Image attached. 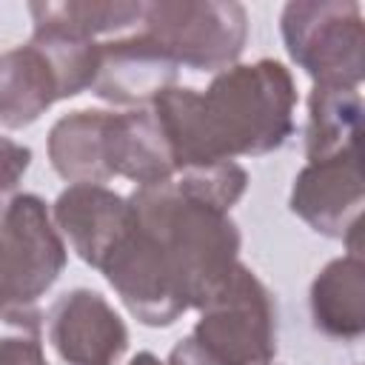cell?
I'll use <instances>...</instances> for the list:
<instances>
[{"mask_svg":"<svg viewBox=\"0 0 365 365\" xmlns=\"http://www.w3.org/2000/svg\"><path fill=\"white\" fill-rule=\"evenodd\" d=\"M294 77L271 57L234 63L205 91L171 86L151 103L177 171L282 148L294 134Z\"/></svg>","mask_w":365,"mask_h":365,"instance_id":"1","label":"cell"},{"mask_svg":"<svg viewBox=\"0 0 365 365\" xmlns=\"http://www.w3.org/2000/svg\"><path fill=\"white\" fill-rule=\"evenodd\" d=\"M137 225L151 237L191 308H202L240 265V228L228 211L182 194L174 180L128 194Z\"/></svg>","mask_w":365,"mask_h":365,"instance_id":"2","label":"cell"},{"mask_svg":"<svg viewBox=\"0 0 365 365\" xmlns=\"http://www.w3.org/2000/svg\"><path fill=\"white\" fill-rule=\"evenodd\" d=\"M279 31L288 57L314 86L359 88L365 77V23L354 0H294Z\"/></svg>","mask_w":365,"mask_h":365,"instance_id":"3","label":"cell"},{"mask_svg":"<svg viewBox=\"0 0 365 365\" xmlns=\"http://www.w3.org/2000/svg\"><path fill=\"white\" fill-rule=\"evenodd\" d=\"M143 31L177 66L191 71L231 68L248 40V11L234 0H160L143 3Z\"/></svg>","mask_w":365,"mask_h":365,"instance_id":"4","label":"cell"},{"mask_svg":"<svg viewBox=\"0 0 365 365\" xmlns=\"http://www.w3.org/2000/svg\"><path fill=\"white\" fill-rule=\"evenodd\" d=\"M191 336L222 365H265L277 356V302L265 282L240 262L200 308Z\"/></svg>","mask_w":365,"mask_h":365,"instance_id":"5","label":"cell"},{"mask_svg":"<svg viewBox=\"0 0 365 365\" xmlns=\"http://www.w3.org/2000/svg\"><path fill=\"white\" fill-rule=\"evenodd\" d=\"M68 262L66 242L48 205L17 191L0 217V299L6 305H37Z\"/></svg>","mask_w":365,"mask_h":365,"instance_id":"6","label":"cell"},{"mask_svg":"<svg viewBox=\"0 0 365 365\" xmlns=\"http://www.w3.org/2000/svg\"><path fill=\"white\" fill-rule=\"evenodd\" d=\"M362 160L359 148L305 163L291 188V211L317 234L342 240L348 254H359L362 228Z\"/></svg>","mask_w":365,"mask_h":365,"instance_id":"7","label":"cell"},{"mask_svg":"<svg viewBox=\"0 0 365 365\" xmlns=\"http://www.w3.org/2000/svg\"><path fill=\"white\" fill-rule=\"evenodd\" d=\"M100 271L131 317L148 328H168L188 311L165 259L151 237L137 225V214L128 234L103 259Z\"/></svg>","mask_w":365,"mask_h":365,"instance_id":"8","label":"cell"},{"mask_svg":"<svg viewBox=\"0 0 365 365\" xmlns=\"http://www.w3.org/2000/svg\"><path fill=\"white\" fill-rule=\"evenodd\" d=\"M48 342L66 365H117L128 348V328L100 291L74 288L48 308Z\"/></svg>","mask_w":365,"mask_h":365,"instance_id":"9","label":"cell"},{"mask_svg":"<svg viewBox=\"0 0 365 365\" xmlns=\"http://www.w3.org/2000/svg\"><path fill=\"white\" fill-rule=\"evenodd\" d=\"M180 66L145 31L100 43L91 94L114 106L145 108L177 83Z\"/></svg>","mask_w":365,"mask_h":365,"instance_id":"10","label":"cell"},{"mask_svg":"<svg viewBox=\"0 0 365 365\" xmlns=\"http://www.w3.org/2000/svg\"><path fill=\"white\" fill-rule=\"evenodd\" d=\"M51 220L77 251V257L97 268L128 234L134 222V205L128 197L106 185H68L51 205Z\"/></svg>","mask_w":365,"mask_h":365,"instance_id":"11","label":"cell"},{"mask_svg":"<svg viewBox=\"0 0 365 365\" xmlns=\"http://www.w3.org/2000/svg\"><path fill=\"white\" fill-rule=\"evenodd\" d=\"M106 154L111 177H125L137 188L163 185L177 177L171 145L151 108L111 111Z\"/></svg>","mask_w":365,"mask_h":365,"instance_id":"12","label":"cell"},{"mask_svg":"<svg viewBox=\"0 0 365 365\" xmlns=\"http://www.w3.org/2000/svg\"><path fill=\"white\" fill-rule=\"evenodd\" d=\"M311 317L331 339L354 342L365 334V259L342 254L311 282Z\"/></svg>","mask_w":365,"mask_h":365,"instance_id":"13","label":"cell"},{"mask_svg":"<svg viewBox=\"0 0 365 365\" xmlns=\"http://www.w3.org/2000/svg\"><path fill=\"white\" fill-rule=\"evenodd\" d=\"M111 111L80 108L60 117L48 131V160L51 168L68 185H103L111 180L106 137Z\"/></svg>","mask_w":365,"mask_h":365,"instance_id":"14","label":"cell"},{"mask_svg":"<svg viewBox=\"0 0 365 365\" xmlns=\"http://www.w3.org/2000/svg\"><path fill=\"white\" fill-rule=\"evenodd\" d=\"M57 80L46 54L26 43L0 54V125L26 128L57 103Z\"/></svg>","mask_w":365,"mask_h":365,"instance_id":"15","label":"cell"},{"mask_svg":"<svg viewBox=\"0 0 365 365\" xmlns=\"http://www.w3.org/2000/svg\"><path fill=\"white\" fill-rule=\"evenodd\" d=\"M362 94L345 86H314L308 94L305 157L308 163L359 148Z\"/></svg>","mask_w":365,"mask_h":365,"instance_id":"16","label":"cell"},{"mask_svg":"<svg viewBox=\"0 0 365 365\" xmlns=\"http://www.w3.org/2000/svg\"><path fill=\"white\" fill-rule=\"evenodd\" d=\"M31 29H54L63 34L97 40L143 20V3L128 0H66V3H29Z\"/></svg>","mask_w":365,"mask_h":365,"instance_id":"17","label":"cell"},{"mask_svg":"<svg viewBox=\"0 0 365 365\" xmlns=\"http://www.w3.org/2000/svg\"><path fill=\"white\" fill-rule=\"evenodd\" d=\"M31 46H37L57 80V97L68 100L91 88L94 74H97V57H100V43L63 34L54 29H31Z\"/></svg>","mask_w":365,"mask_h":365,"instance_id":"18","label":"cell"},{"mask_svg":"<svg viewBox=\"0 0 365 365\" xmlns=\"http://www.w3.org/2000/svg\"><path fill=\"white\" fill-rule=\"evenodd\" d=\"M174 185L182 194H188L205 205H214L220 211H231L248 188V171L240 163L197 165V168L177 171Z\"/></svg>","mask_w":365,"mask_h":365,"instance_id":"19","label":"cell"},{"mask_svg":"<svg viewBox=\"0 0 365 365\" xmlns=\"http://www.w3.org/2000/svg\"><path fill=\"white\" fill-rule=\"evenodd\" d=\"M0 365H48L37 305L0 308Z\"/></svg>","mask_w":365,"mask_h":365,"instance_id":"20","label":"cell"},{"mask_svg":"<svg viewBox=\"0 0 365 365\" xmlns=\"http://www.w3.org/2000/svg\"><path fill=\"white\" fill-rule=\"evenodd\" d=\"M29 165H31V148L11 137H0V217L9 200L17 194V185L26 177Z\"/></svg>","mask_w":365,"mask_h":365,"instance_id":"21","label":"cell"},{"mask_svg":"<svg viewBox=\"0 0 365 365\" xmlns=\"http://www.w3.org/2000/svg\"><path fill=\"white\" fill-rule=\"evenodd\" d=\"M165 365H222V362H220L214 354H208V351L188 334L185 339H180V342L171 348Z\"/></svg>","mask_w":365,"mask_h":365,"instance_id":"22","label":"cell"},{"mask_svg":"<svg viewBox=\"0 0 365 365\" xmlns=\"http://www.w3.org/2000/svg\"><path fill=\"white\" fill-rule=\"evenodd\" d=\"M128 365H165L160 356H154L151 351H140L137 356H131V362Z\"/></svg>","mask_w":365,"mask_h":365,"instance_id":"23","label":"cell"},{"mask_svg":"<svg viewBox=\"0 0 365 365\" xmlns=\"http://www.w3.org/2000/svg\"><path fill=\"white\" fill-rule=\"evenodd\" d=\"M0 308H3V299H0Z\"/></svg>","mask_w":365,"mask_h":365,"instance_id":"24","label":"cell"},{"mask_svg":"<svg viewBox=\"0 0 365 365\" xmlns=\"http://www.w3.org/2000/svg\"><path fill=\"white\" fill-rule=\"evenodd\" d=\"M265 365H271V362H265Z\"/></svg>","mask_w":365,"mask_h":365,"instance_id":"25","label":"cell"}]
</instances>
